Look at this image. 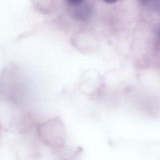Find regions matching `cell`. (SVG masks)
<instances>
[{
    "label": "cell",
    "instance_id": "1",
    "mask_svg": "<svg viewBox=\"0 0 160 160\" xmlns=\"http://www.w3.org/2000/svg\"><path fill=\"white\" fill-rule=\"evenodd\" d=\"M105 86V81L96 72L84 74L79 81V89L81 93L90 98H97L102 95Z\"/></svg>",
    "mask_w": 160,
    "mask_h": 160
},
{
    "label": "cell",
    "instance_id": "2",
    "mask_svg": "<svg viewBox=\"0 0 160 160\" xmlns=\"http://www.w3.org/2000/svg\"><path fill=\"white\" fill-rule=\"evenodd\" d=\"M141 3L144 6H152L158 0H139Z\"/></svg>",
    "mask_w": 160,
    "mask_h": 160
},
{
    "label": "cell",
    "instance_id": "3",
    "mask_svg": "<svg viewBox=\"0 0 160 160\" xmlns=\"http://www.w3.org/2000/svg\"><path fill=\"white\" fill-rule=\"evenodd\" d=\"M71 5H76L84 1V0H66Z\"/></svg>",
    "mask_w": 160,
    "mask_h": 160
},
{
    "label": "cell",
    "instance_id": "4",
    "mask_svg": "<svg viewBox=\"0 0 160 160\" xmlns=\"http://www.w3.org/2000/svg\"><path fill=\"white\" fill-rule=\"evenodd\" d=\"M102 1H103L106 2H107V3H109V4H111V3H114L115 2H117L119 0H102Z\"/></svg>",
    "mask_w": 160,
    "mask_h": 160
}]
</instances>
